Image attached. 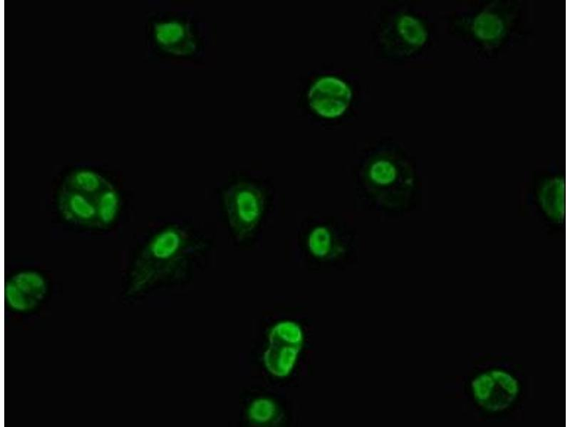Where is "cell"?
I'll return each mask as SVG.
<instances>
[{
    "label": "cell",
    "mask_w": 570,
    "mask_h": 427,
    "mask_svg": "<svg viewBox=\"0 0 570 427\" xmlns=\"http://www.w3.org/2000/svg\"><path fill=\"white\" fill-rule=\"evenodd\" d=\"M203 248L202 241L178 224L154 233L136 257L129 276L128 295H135L166 280L179 278L192 257Z\"/></svg>",
    "instance_id": "cell-1"
},
{
    "label": "cell",
    "mask_w": 570,
    "mask_h": 427,
    "mask_svg": "<svg viewBox=\"0 0 570 427\" xmlns=\"http://www.w3.org/2000/svg\"><path fill=\"white\" fill-rule=\"evenodd\" d=\"M222 204L234 238L239 243L249 240L264 214L266 194L263 189L252 181H234L223 190Z\"/></svg>",
    "instance_id": "cell-2"
},
{
    "label": "cell",
    "mask_w": 570,
    "mask_h": 427,
    "mask_svg": "<svg viewBox=\"0 0 570 427\" xmlns=\"http://www.w3.org/2000/svg\"><path fill=\"white\" fill-rule=\"evenodd\" d=\"M477 402L490 411L508 408L519 392L517 379L502 370H492L478 376L472 382Z\"/></svg>",
    "instance_id": "cell-3"
},
{
    "label": "cell",
    "mask_w": 570,
    "mask_h": 427,
    "mask_svg": "<svg viewBox=\"0 0 570 427\" xmlns=\"http://www.w3.org/2000/svg\"><path fill=\"white\" fill-rule=\"evenodd\" d=\"M353 93L342 79L333 75L322 76L310 87L308 101L310 107L318 115L333 119L348 109Z\"/></svg>",
    "instance_id": "cell-4"
},
{
    "label": "cell",
    "mask_w": 570,
    "mask_h": 427,
    "mask_svg": "<svg viewBox=\"0 0 570 427\" xmlns=\"http://www.w3.org/2000/svg\"><path fill=\"white\" fill-rule=\"evenodd\" d=\"M47 290V282L42 274L33 270H24L16 273L6 281L4 297L11 310L28 312L43 300Z\"/></svg>",
    "instance_id": "cell-5"
},
{
    "label": "cell",
    "mask_w": 570,
    "mask_h": 427,
    "mask_svg": "<svg viewBox=\"0 0 570 427\" xmlns=\"http://www.w3.org/2000/svg\"><path fill=\"white\" fill-rule=\"evenodd\" d=\"M303 346L284 339L268 337L262 354L266 371L276 378L289 376L294 369Z\"/></svg>",
    "instance_id": "cell-6"
},
{
    "label": "cell",
    "mask_w": 570,
    "mask_h": 427,
    "mask_svg": "<svg viewBox=\"0 0 570 427\" xmlns=\"http://www.w3.org/2000/svg\"><path fill=\"white\" fill-rule=\"evenodd\" d=\"M57 207L66 221L84 227L98 228L93 198L61 186L57 196Z\"/></svg>",
    "instance_id": "cell-7"
},
{
    "label": "cell",
    "mask_w": 570,
    "mask_h": 427,
    "mask_svg": "<svg viewBox=\"0 0 570 427\" xmlns=\"http://www.w3.org/2000/svg\"><path fill=\"white\" fill-rule=\"evenodd\" d=\"M112 184L101 174L90 169L81 168L68 174L61 186L94 199L100 192Z\"/></svg>",
    "instance_id": "cell-8"
},
{
    "label": "cell",
    "mask_w": 570,
    "mask_h": 427,
    "mask_svg": "<svg viewBox=\"0 0 570 427\" xmlns=\"http://www.w3.org/2000/svg\"><path fill=\"white\" fill-rule=\"evenodd\" d=\"M541 206L546 214L563 221L565 214V184L563 179L554 178L544 184L539 194Z\"/></svg>",
    "instance_id": "cell-9"
},
{
    "label": "cell",
    "mask_w": 570,
    "mask_h": 427,
    "mask_svg": "<svg viewBox=\"0 0 570 427\" xmlns=\"http://www.w3.org/2000/svg\"><path fill=\"white\" fill-rule=\"evenodd\" d=\"M248 422L258 427L277 424L281 419V410L276 402L269 397L254 399L247 408Z\"/></svg>",
    "instance_id": "cell-10"
},
{
    "label": "cell",
    "mask_w": 570,
    "mask_h": 427,
    "mask_svg": "<svg viewBox=\"0 0 570 427\" xmlns=\"http://www.w3.org/2000/svg\"><path fill=\"white\" fill-rule=\"evenodd\" d=\"M472 29L479 40L492 43L502 37L505 32V23L498 13L487 10L475 16L472 21Z\"/></svg>",
    "instance_id": "cell-11"
},
{
    "label": "cell",
    "mask_w": 570,
    "mask_h": 427,
    "mask_svg": "<svg viewBox=\"0 0 570 427\" xmlns=\"http://www.w3.org/2000/svg\"><path fill=\"white\" fill-rule=\"evenodd\" d=\"M93 200L98 228H108L115 222L120 210V199L117 189L112 184L100 192Z\"/></svg>",
    "instance_id": "cell-12"
},
{
    "label": "cell",
    "mask_w": 570,
    "mask_h": 427,
    "mask_svg": "<svg viewBox=\"0 0 570 427\" xmlns=\"http://www.w3.org/2000/svg\"><path fill=\"white\" fill-rule=\"evenodd\" d=\"M396 28L403 42L413 48L422 47L428 40L425 26L420 19L413 15H401L397 20Z\"/></svg>",
    "instance_id": "cell-13"
},
{
    "label": "cell",
    "mask_w": 570,
    "mask_h": 427,
    "mask_svg": "<svg viewBox=\"0 0 570 427\" xmlns=\"http://www.w3.org/2000/svg\"><path fill=\"white\" fill-rule=\"evenodd\" d=\"M332 236L330 230L322 226L314 228L309 233L307 246L314 256L322 258L328 255L331 248Z\"/></svg>",
    "instance_id": "cell-14"
},
{
    "label": "cell",
    "mask_w": 570,
    "mask_h": 427,
    "mask_svg": "<svg viewBox=\"0 0 570 427\" xmlns=\"http://www.w3.org/2000/svg\"><path fill=\"white\" fill-rule=\"evenodd\" d=\"M398 174L397 168L388 160L380 159L374 162L370 167L368 175L375 184L386 186L395 181Z\"/></svg>",
    "instance_id": "cell-15"
}]
</instances>
